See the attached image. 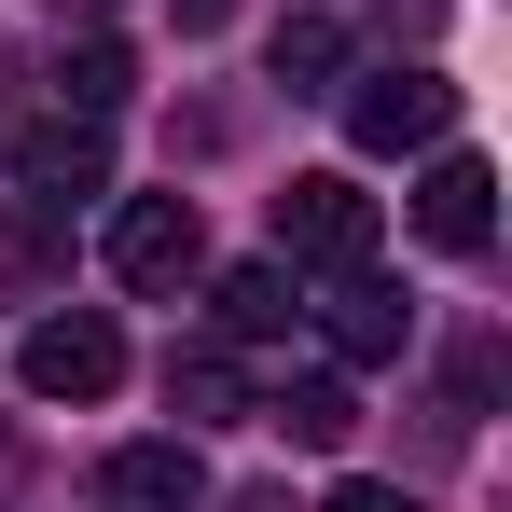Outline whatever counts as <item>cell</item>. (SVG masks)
<instances>
[{
	"label": "cell",
	"mask_w": 512,
	"mask_h": 512,
	"mask_svg": "<svg viewBox=\"0 0 512 512\" xmlns=\"http://www.w3.org/2000/svg\"><path fill=\"white\" fill-rule=\"evenodd\" d=\"M277 263H319V277H360L374 263V194L346 167H305L277 194Z\"/></svg>",
	"instance_id": "cell-1"
},
{
	"label": "cell",
	"mask_w": 512,
	"mask_h": 512,
	"mask_svg": "<svg viewBox=\"0 0 512 512\" xmlns=\"http://www.w3.org/2000/svg\"><path fill=\"white\" fill-rule=\"evenodd\" d=\"M346 139L360 153H443L457 139V84L443 70H360L346 84Z\"/></svg>",
	"instance_id": "cell-2"
},
{
	"label": "cell",
	"mask_w": 512,
	"mask_h": 512,
	"mask_svg": "<svg viewBox=\"0 0 512 512\" xmlns=\"http://www.w3.org/2000/svg\"><path fill=\"white\" fill-rule=\"evenodd\" d=\"M194 263H208L194 194H125V208H111V277H125V291H180Z\"/></svg>",
	"instance_id": "cell-3"
},
{
	"label": "cell",
	"mask_w": 512,
	"mask_h": 512,
	"mask_svg": "<svg viewBox=\"0 0 512 512\" xmlns=\"http://www.w3.org/2000/svg\"><path fill=\"white\" fill-rule=\"evenodd\" d=\"M14 374H28L42 402H111V388H125V333H111L97 305H56V319L28 333V360H14Z\"/></svg>",
	"instance_id": "cell-4"
},
{
	"label": "cell",
	"mask_w": 512,
	"mask_h": 512,
	"mask_svg": "<svg viewBox=\"0 0 512 512\" xmlns=\"http://www.w3.org/2000/svg\"><path fill=\"white\" fill-rule=\"evenodd\" d=\"M416 236L471 263L485 236H499V167H485V153H429V180H416Z\"/></svg>",
	"instance_id": "cell-5"
},
{
	"label": "cell",
	"mask_w": 512,
	"mask_h": 512,
	"mask_svg": "<svg viewBox=\"0 0 512 512\" xmlns=\"http://www.w3.org/2000/svg\"><path fill=\"white\" fill-rule=\"evenodd\" d=\"M14 180L28 194H111V125H84V111H42V125H14Z\"/></svg>",
	"instance_id": "cell-6"
},
{
	"label": "cell",
	"mask_w": 512,
	"mask_h": 512,
	"mask_svg": "<svg viewBox=\"0 0 512 512\" xmlns=\"http://www.w3.org/2000/svg\"><path fill=\"white\" fill-rule=\"evenodd\" d=\"M111 499H125V512H194V499H208V457H194L180 429H153V443L111 457Z\"/></svg>",
	"instance_id": "cell-7"
},
{
	"label": "cell",
	"mask_w": 512,
	"mask_h": 512,
	"mask_svg": "<svg viewBox=\"0 0 512 512\" xmlns=\"http://www.w3.org/2000/svg\"><path fill=\"white\" fill-rule=\"evenodd\" d=\"M319 333H333V360H402V346H416V305L374 291V277H346L333 305H319Z\"/></svg>",
	"instance_id": "cell-8"
},
{
	"label": "cell",
	"mask_w": 512,
	"mask_h": 512,
	"mask_svg": "<svg viewBox=\"0 0 512 512\" xmlns=\"http://www.w3.org/2000/svg\"><path fill=\"white\" fill-rule=\"evenodd\" d=\"M70 263V208L56 194H0V291H42Z\"/></svg>",
	"instance_id": "cell-9"
},
{
	"label": "cell",
	"mask_w": 512,
	"mask_h": 512,
	"mask_svg": "<svg viewBox=\"0 0 512 512\" xmlns=\"http://www.w3.org/2000/svg\"><path fill=\"white\" fill-rule=\"evenodd\" d=\"M125 97H139V56H125V42H70V56H56V111H84V125H111Z\"/></svg>",
	"instance_id": "cell-10"
},
{
	"label": "cell",
	"mask_w": 512,
	"mask_h": 512,
	"mask_svg": "<svg viewBox=\"0 0 512 512\" xmlns=\"http://www.w3.org/2000/svg\"><path fill=\"white\" fill-rule=\"evenodd\" d=\"M263 56H277V84H291V97H333V84H346V28H333V14H277Z\"/></svg>",
	"instance_id": "cell-11"
},
{
	"label": "cell",
	"mask_w": 512,
	"mask_h": 512,
	"mask_svg": "<svg viewBox=\"0 0 512 512\" xmlns=\"http://www.w3.org/2000/svg\"><path fill=\"white\" fill-rule=\"evenodd\" d=\"M167 416L180 429H194V416H250V374H236L222 346H180V360H167Z\"/></svg>",
	"instance_id": "cell-12"
},
{
	"label": "cell",
	"mask_w": 512,
	"mask_h": 512,
	"mask_svg": "<svg viewBox=\"0 0 512 512\" xmlns=\"http://www.w3.org/2000/svg\"><path fill=\"white\" fill-rule=\"evenodd\" d=\"M208 305H222V333H250V346H263V333H291V305H305V291H291V263H236Z\"/></svg>",
	"instance_id": "cell-13"
},
{
	"label": "cell",
	"mask_w": 512,
	"mask_h": 512,
	"mask_svg": "<svg viewBox=\"0 0 512 512\" xmlns=\"http://www.w3.org/2000/svg\"><path fill=\"white\" fill-rule=\"evenodd\" d=\"M263 416L291 429V443H319V457H333L346 429H360V402H346V374H305V388H277V402H263Z\"/></svg>",
	"instance_id": "cell-14"
},
{
	"label": "cell",
	"mask_w": 512,
	"mask_h": 512,
	"mask_svg": "<svg viewBox=\"0 0 512 512\" xmlns=\"http://www.w3.org/2000/svg\"><path fill=\"white\" fill-rule=\"evenodd\" d=\"M319 512H416V499H402V485H360V471H346V485H333Z\"/></svg>",
	"instance_id": "cell-15"
},
{
	"label": "cell",
	"mask_w": 512,
	"mask_h": 512,
	"mask_svg": "<svg viewBox=\"0 0 512 512\" xmlns=\"http://www.w3.org/2000/svg\"><path fill=\"white\" fill-rule=\"evenodd\" d=\"M222 512H291V499H277V485H250V499H222Z\"/></svg>",
	"instance_id": "cell-16"
}]
</instances>
